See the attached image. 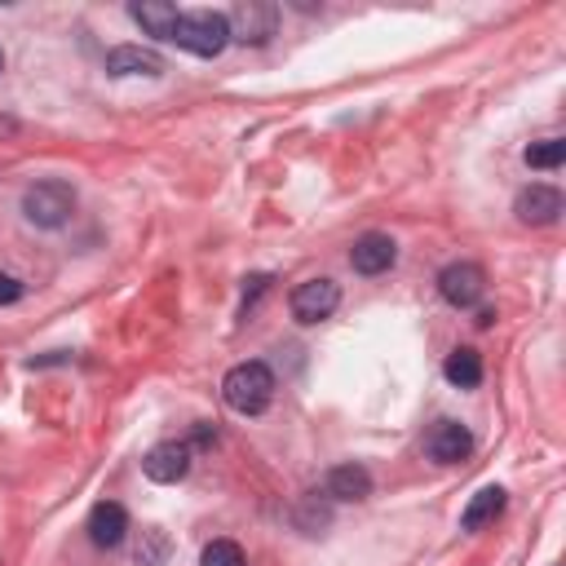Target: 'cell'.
<instances>
[{
    "instance_id": "1",
    "label": "cell",
    "mask_w": 566,
    "mask_h": 566,
    "mask_svg": "<svg viewBox=\"0 0 566 566\" xmlns=\"http://www.w3.org/2000/svg\"><path fill=\"white\" fill-rule=\"evenodd\" d=\"M221 398H226V407L239 411V416H261V411L274 402V371H270L261 358L239 363V367L226 371Z\"/></svg>"
},
{
    "instance_id": "2",
    "label": "cell",
    "mask_w": 566,
    "mask_h": 566,
    "mask_svg": "<svg viewBox=\"0 0 566 566\" xmlns=\"http://www.w3.org/2000/svg\"><path fill=\"white\" fill-rule=\"evenodd\" d=\"M172 44L186 49V53H195V57H217L230 44V22L217 9H190V13L177 18Z\"/></svg>"
},
{
    "instance_id": "3",
    "label": "cell",
    "mask_w": 566,
    "mask_h": 566,
    "mask_svg": "<svg viewBox=\"0 0 566 566\" xmlns=\"http://www.w3.org/2000/svg\"><path fill=\"white\" fill-rule=\"evenodd\" d=\"M71 212H75V190H71L66 181H57V177L35 181V186H27V195H22V217H27L31 226H40V230L66 226Z\"/></svg>"
},
{
    "instance_id": "4",
    "label": "cell",
    "mask_w": 566,
    "mask_h": 566,
    "mask_svg": "<svg viewBox=\"0 0 566 566\" xmlns=\"http://www.w3.org/2000/svg\"><path fill=\"white\" fill-rule=\"evenodd\" d=\"M226 22H230V40L265 44L274 35V27H279V4H270V0H239Z\"/></svg>"
},
{
    "instance_id": "5",
    "label": "cell",
    "mask_w": 566,
    "mask_h": 566,
    "mask_svg": "<svg viewBox=\"0 0 566 566\" xmlns=\"http://www.w3.org/2000/svg\"><path fill=\"white\" fill-rule=\"evenodd\" d=\"M438 292H442L447 305L469 310V305L482 301L486 274H482V265H473V261H451V265H442V274H438Z\"/></svg>"
},
{
    "instance_id": "6",
    "label": "cell",
    "mask_w": 566,
    "mask_h": 566,
    "mask_svg": "<svg viewBox=\"0 0 566 566\" xmlns=\"http://www.w3.org/2000/svg\"><path fill=\"white\" fill-rule=\"evenodd\" d=\"M287 305H292V318L296 323H323L340 305V287L332 279H305V283L292 287Z\"/></svg>"
},
{
    "instance_id": "7",
    "label": "cell",
    "mask_w": 566,
    "mask_h": 566,
    "mask_svg": "<svg viewBox=\"0 0 566 566\" xmlns=\"http://www.w3.org/2000/svg\"><path fill=\"white\" fill-rule=\"evenodd\" d=\"M469 451H473V433H469L460 420L442 416V420H433V424L424 429V455H429L433 464H460Z\"/></svg>"
},
{
    "instance_id": "8",
    "label": "cell",
    "mask_w": 566,
    "mask_h": 566,
    "mask_svg": "<svg viewBox=\"0 0 566 566\" xmlns=\"http://www.w3.org/2000/svg\"><path fill=\"white\" fill-rule=\"evenodd\" d=\"M394 261H398V243H394L389 234H380V230L358 234L354 248H349V265H354L358 274H385Z\"/></svg>"
},
{
    "instance_id": "9",
    "label": "cell",
    "mask_w": 566,
    "mask_h": 566,
    "mask_svg": "<svg viewBox=\"0 0 566 566\" xmlns=\"http://www.w3.org/2000/svg\"><path fill=\"white\" fill-rule=\"evenodd\" d=\"M142 473L150 478V482H181L186 473H190V447L186 442H159V447H150L146 451V460H142Z\"/></svg>"
},
{
    "instance_id": "10",
    "label": "cell",
    "mask_w": 566,
    "mask_h": 566,
    "mask_svg": "<svg viewBox=\"0 0 566 566\" xmlns=\"http://www.w3.org/2000/svg\"><path fill=\"white\" fill-rule=\"evenodd\" d=\"M513 212H517V221H526V226H548V221H557V212H562V190L535 181V186H526V190L517 195Z\"/></svg>"
},
{
    "instance_id": "11",
    "label": "cell",
    "mask_w": 566,
    "mask_h": 566,
    "mask_svg": "<svg viewBox=\"0 0 566 566\" xmlns=\"http://www.w3.org/2000/svg\"><path fill=\"white\" fill-rule=\"evenodd\" d=\"M124 531H128L124 504H115V500L93 504V513H88V539H93L97 548H115V544L124 539Z\"/></svg>"
},
{
    "instance_id": "12",
    "label": "cell",
    "mask_w": 566,
    "mask_h": 566,
    "mask_svg": "<svg viewBox=\"0 0 566 566\" xmlns=\"http://www.w3.org/2000/svg\"><path fill=\"white\" fill-rule=\"evenodd\" d=\"M106 75H164V57L142 44H119L106 53Z\"/></svg>"
},
{
    "instance_id": "13",
    "label": "cell",
    "mask_w": 566,
    "mask_h": 566,
    "mask_svg": "<svg viewBox=\"0 0 566 566\" xmlns=\"http://www.w3.org/2000/svg\"><path fill=\"white\" fill-rule=\"evenodd\" d=\"M504 504H509L504 486H482V491H473V500H469L464 513H460V531H482V526H491V522L504 513Z\"/></svg>"
},
{
    "instance_id": "14",
    "label": "cell",
    "mask_w": 566,
    "mask_h": 566,
    "mask_svg": "<svg viewBox=\"0 0 566 566\" xmlns=\"http://www.w3.org/2000/svg\"><path fill=\"white\" fill-rule=\"evenodd\" d=\"M128 13H133V22H142V31L159 35V40H172L177 18H181V9L168 0H137V4H128Z\"/></svg>"
},
{
    "instance_id": "15",
    "label": "cell",
    "mask_w": 566,
    "mask_h": 566,
    "mask_svg": "<svg viewBox=\"0 0 566 566\" xmlns=\"http://www.w3.org/2000/svg\"><path fill=\"white\" fill-rule=\"evenodd\" d=\"M327 495L332 500H367L371 495V473L363 464H336L327 473Z\"/></svg>"
},
{
    "instance_id": "16",
    "label": "cell",
    "mask_w": 566,
    "mask_h": 566,
    "mask_svg": "<svg viewBox=\"0 0 566 566\" xmlns=\"http://www.w3.org/2000/svg\"><path fill=\"white\" fill-rule=\"evenodd\" d=\"M442 376H447L455 389H478V385H482V354L469 349V345L451 349L447 363H442Z\"/></svg>"
},
{
    "instance_id": "17",
    "label": "cell",
    "mask_w": 566,
    "mask_h": 566,
    "mask_svg": "<svg viewBox=\"0 0 566 566\" xmlns=\"http://www.w3.org/2000/svg\"><path fill=\"white\" fill-rule=\"evenodd\" d=\"M562 159H566V142L562 137H544V142L526 146V164L531 168H562Z\"/></svg>"
},
{
    "instance_id": "18",
    "label": "cell",
    "mask_w": 566,
    "mask_h": 566,
    "mask_svg": "<svg viewBox=\"0 0 566 566\" xmlns=\"http://www.w3.org/2000/svg\"><path fill=\"white\" fill-rule=\"evenodd\" d=\"M199 566H248V557H243V548L234 539H212L199 553Z\"/></svg>"
},
{
    "instance_id": "19",
    "label": "cell",
    "mask_w": 566,
    "mask_h": 566,
    "mask_svg": "<svg viewBox=\"0 0 566 566\" xmlns=\"http://www.w3.org/2000/svg\"><path fill=\"white\" fill-rule=\"evenodd\" d=\"M22 279H13V274H0V305H13V301H22Z\"/></svg>"
},
{
    "instance_id": "20",
    "label": "cell",
    "mask_w": 566,
    "mask_h": 566,
    "mask_svg": "<svg viewBox=\"0 0 566 566\" xmlns=\"http://www.w3.org/2000/svg\"><path fill=\"white\" fill-rule=\"evenodd\" d=\"M0 71H4V49H0Z\"/></svg>"
}]
</instances>
